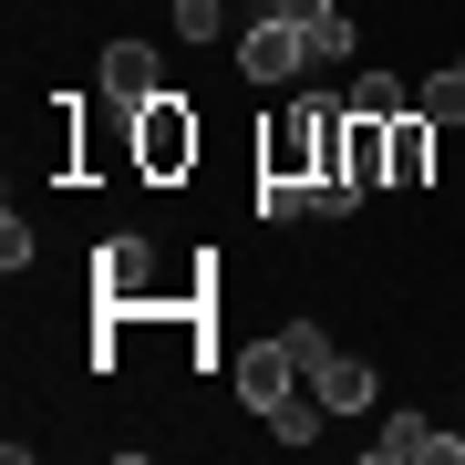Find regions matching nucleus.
<instances>
[{"mask_svg": "<svg viewBox=\"0 0 465 465\" xmlns=\"http://www.w3.org/2000/svg\"><path fill=\"white\" fill-rule=\"evenodd\" d=\"M300 382H311L331 414H362V403H372V362H351V351H321V362L300 372Z\"/></svg>", "mask_w": 465, "mask_h": 465, "instance_id": "6", "label": "nucleus"}, {"mask_svg": "<svg viewBox=\"0 0 465 465\" xmlns=\"http://www.w3.org/2000/svg\"><path fill=\"white\" fill-rule=\"evenodd\" d=\"M217 21H228V11H217V0H176V32H186V42H207Z\"/></svg>", "mask_w": 465, "mask_h": 465, "instance_id": "16", "label": "nucleus"}, {"mask_svg": "<svg viewBox=\"0 0 465 465\" xmlns=\"http://www.w3.org/2000/svg\"><path fill=\"white\" fill-rule=\"evenodd\" d=\"M382 176H393V186H424L434 176V114H424V104L382 124Z\"/></svg>", "mask_w": 465, "mask_h": 465, "instance_id": "3", "label": "nucleus"}, {"mask_svg": "<svg viewBox=\"0 0 465 465\" xmlns=\"http://www.w3.org/2000/svg\"><path fill=\"white\" fill-rule=\"evenodd\" d=\"M414 104H424V114H434V124H455V114H465V63H455V73H434V84H424Z\"/></svg>", "mask_w": 465, "mask_h": 465, "instance_id": "13", "label": "nucleus"}, {"mask_svg": "<svg viewBox=\"0 0 465 465\" xmlns=\"http://www.w3.org/2000/svg\"><path fill=\"white\" fill-rule=\"evenodd\" d=\"M321 414H331L321 393H280L269 403V434H280V445H321Z\"/></svg>", "mask_w": 465, "mask_h": 465, "instance_id": "9", "label": "nucleus"}, {"mask_svg": "<svg viewBox=\"0 0 465 465\" xmlns=\"http://www.w3.org/2000/svg\"><path fill=\"white\" fill-rule=\"evenodd\" d=\"M269 11H280V21H300V42H311L321 21H341V0H269Z\"/></svg>", "mask_w": 465, "mask_h": 465, "instance_id": "14", "label": "nucleus"}, {"mask_svg": "<svg viewBox=\"0 0 465 465\" xmlns=\"http://www.w3.org/2000/svg\"><path fill=\"white\" fill-rule=\"evenodd\" d=\"M238 63H249V84H290V73L311 63V42H300V21L259 11V21H249V42H238Z\"/></svg>", "mask_w": 465, "mask_h": 465, "instance_id": "2", "label": "nucleus"}, {"mask_svg": "<svg viewBox=\"0 0 465 465\" xmlns=\"http://www.w3.org/2000/svg\"><path fill=\"white\" fill-rule=\"evenodd\" d=\"M134 166H145L155 186L197 166V114H186L176 94H155V104H134Z\"/></svg>", "mask_w": 465, "mask_h": 465, "instance_id": "1", "label": "nucleus"}, {"mask_svg": "<svg viewBox=\"0 0 465 465\" xmlns=\"http://www.w3.org/2000/svg\"><path fill=\"white\" fill-rule=\"evenodd\" d=\"M351 114H372V124H393V114H414V94H403L393 73H362V84H351Z\"/></svg>", "mask_w": 465, "mask_h": 465, "instance_id": "11", "label": "nucleus"}, {"mask_svg": "<svg viewBox=\"0 0 465 465\" xmlns=\"http://www.w3.org/2000/svg\"><path fill=\"white\" fill-rule=\"evenodd\" d=\"M238 393H249L259 414H269L280 393H300V362H290L280 341H249V351H238Z\"/></svg>", "mask_w": 465, "mask_h": 465, "instance_id": "7", "label": "nucleus"}, {"mask_svg": "<svg viewBox=\"0 0 465 465\" xmlns=\"http://www.w3.org/2000/svg\"><path fill=\"white\" fill-rule=\"evenodd\" d=\"M104 94L134 114V104H155V94H166V63H155L145 42H104Z\"/></svg>", "mask_w": 465, "mask_h": 465, "instance_id": "5", "label": "nucleus"}, {"mask_svg": "<svg viewBox=\"0 0 465 465\" xmlns=\"http://www.w3.org/2000/svg\"><path fill=\"white\" fill-rule=\"evenodd\" d=\"M259 217H311V176H259Z\"/></svg>", "mask_w": 465, "mask_h": 465, "instance_id": "12", "label": "nucleus"}, {"mask_svg": "<svg viewBox=\"0 0 465 465\" xmlns=\"http://www.w3.org/2000/svg\"><path fill=\"white\" fill-rule=\"evenodd\" d=\"M280 351H290L300 372H311V362H321V351H331V341H321V321H290V331H280Z\"/></svg>", "mask_w": 465, "mask_h": 465, "instance_id": "15", "label": "nucleus"}, {"mask_svg": "<svg viewBox=\"0 0 465 465\" xmlns=\"http://www.w3.org/2000/svg\"><path fill=\"white\" fill-rule=\"evenodd\" d=\"M94 269H104V290H114V300H145V269H155V259H145V238H114Z\"/></svg>", "mask_w": 465, "mask_h": 465, "instance_id": "10", "label": "nucleus"}, {"mask_svg": "<svg viewBox=\"0 0 465 465\" xmlns=\"http://www.w3.org/2000/svg\"><path fill=\"white\" fill-rule=\"evenodd\" d=\"M372 455H382V465H455V455H465V434H434L424 414H393V424L372 434Z\"/></svg>", "mask_w": 465, "mask_h": 465, "instance_id": "4", "label": "nucleus"}, {"mask_svg": "<svg viewBox=\"0 0 465 465\" xmlns=\"http://www.w3.org/2000/svg\"><path fill=\"white\" fill-rule=\"evenodd\" d=\"M259 176H311V114H290V124L259 145Z\"/></svg>", "mask_w": 465, "mask_h": 465, "instance_id": "8", "label": "nucleus"}]
</instances>
